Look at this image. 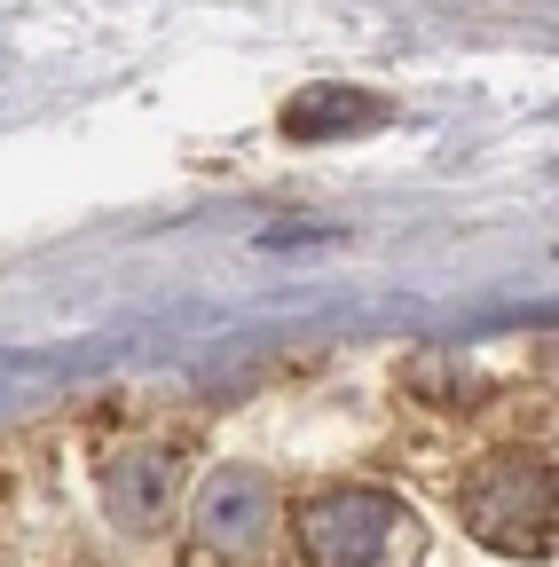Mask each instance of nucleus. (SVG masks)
Segmentation results:
<instances>
[{
    "instance_id": "20e7f679",
    "label": "nucleus",
    "mask_w": 559,
    "mask_h": 567,
    "mask_svg": "<svg viewBox=\"0 0 559 567\" xmlns=\"http://www.w3.org/2000/svg\"><path fill=\"white\" fill-rule=\"evenodd\" d=\"M174 488H182V457L158 442H134L103 465V513L118 536H151L174 513Z\"/></svg>"
},
{
    "instance_id": "f257e3e1",
    "label": "nucleus",
    "mask_w": 559,
    "mask_h": 567,
    "mask_svg": "<svg viewBox=\"0 0 559 567\" xmlns=\"http://www.w3.org/2000/svg\"><path fill=\"white\" fill-rule=\"evenodd\" d=\"M292 544L308 567H417L426 559V528L402 496L371 488V481H339V488H308L292 513Z\"/></svg>"
},
{
    "instance_id": "423d86ee",
    "label": "nucleus",
    "mask_w": 559,
    "mask_h": 567,
    "mask_svg": "<svg viewBox=\"0 0 559 567\" xmlns=\"http://www.w3.org/2000/svg\"><path fill=\"white\" fill-rule=\"evenodd\" d=\"M551 386H559V363H551Z\"/></svg>"
},
{
    "instance_id": "7ed1b4c3",
    "label": "nucleus",
    "mask_w": 559,
    "mask_h": 567,
    "mask_svg": "<svg viewBox=\"0 0 559 567\" xmlns=\"http://www.w3.org/2000/svg\"><path fill=\"white\" fill-rule=\"evenodd\" d=\"M268 536H276V488H268V473H252V465L205 473L197 505H189V551L214 559V567H237Z\"/></svg>"
},
{
    "instance_id": "f03ea898",
    "label": "nucleus",
    "mask_w": 559,
    "mask_h": 567,
    "mask_svg": "<svg viewBox=\"0 0 559 567\" xmlns=\"http://www.w3.org/2000/svg\"><path fill=\"white\" fill-rule=\"evenodd\" d=\"M457 513L488 551L551 559L559 551V457H536V450L480 457L465 473V488H457Z\"/></svg>"
},
{
    "instance_id": "39448f33",
    "label": "nucleus",
    "mask_w": 559,
    "mask_h": 567,
    "mask_svg": "<svg viewBox=\"0 0 559 567\" xmlns=\"http://www.w3.org/2000/svg\"><path fill=\"white\" fill-rule=\"evenodd\" d=\"M363 126H386V103H371L363 87H308V95L284 111V134H300V142L363 134Z\"/></svg>"
}]
</instances>
